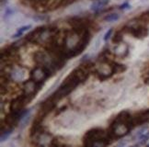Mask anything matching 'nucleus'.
Segmentation results:
<instances>
[{
  "instance_id": "nucleus-1",
  "label": "nucleus",
  "mask_w": 149,
  "mask_h": 147,
  "mask_svg": "<svg viewBox=\"0 0 149 147\" xmlns=\"http://www.w3.org/2000/svg\"><path fill=\"white\" fill-rule=\"evenodd\" d=\"M109 4V0H98V1L94 2L92 5L90 6V9L92 11H99L100 9H101L102 8H104L106 5Z\"/></svg>"
},
{
  "instance_id": "nucleus-2",
  "label": "nucleus",
  "mask_w": 149,
  "mask_h": 147,
  "mask_svg": "<svg viewBox=\"0 0 149 147\" xmlns=\"http://www.w3.org/2000/svg\"><path fill=\"white\" fill-rule=\"evenodd\" d=\"M31 28V25H26V26H23V27L19 28V29L18 30V31H17L15 34L13 35V38H19V37L22 36V35H23V33L30 30Z\"/></svg>"
},
{
  "instance_id": "nucleus-3",
  "label": "nucleus",
  "mask_w": 149,
  "mask_h": 147,
  "mask_svg": "<svg viewBox=\"0 0 149 147\" xmlns=\"http://www.w3.org/2000/svg\"><path fill=\"white\" fill-rule=\"evenodd\" d=\"M119 19H120V16L116 13H113V14L107 15L104 18V20L108 22H113V21H117Z\"/></svg>"
},
{
  "instance_id": "nucleus-4",
  "label": "nucleus",
  "mask_w": 149,
  "mask_h": 147,
  "mask_svg": "<svg viewBox=\"0 0 149 147\" xmlns=\"http://www.w3.org/2000/svg\"><path fill=\"white\" fill-rule=\"evenodd\" d=\"M111 33H112V29H110L107 32H106V34L104 35V41L107 42L109 39L111 38Z\"/></svg>"
},
{
  "instance_id": "nucleus-5",
  "label": "nucleus",
  "mask_w": 149,
  "mask_h": 147,
  "mask_svg": "<svg viewBox=\"0 0 149 147\" xmlns=\"http://www.w3.org/2000/svg\"><path fill=\"white\" fill-rule=\"evenodd\" d=\"M129 8V5L127 3H125V4H123V5L121 6V8L122 9H125V8Z\"/></svg>"
}]
</instances>
